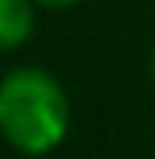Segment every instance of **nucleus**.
<instances>
[{
  "instance_id": "obj_3",
  "label": "nucleus",
  "mask_w": 155,
  "mask_h": 159,
  "mask_svg": "<svg viewBox=\"0 0 155 159\" xmlns=\"http://www.w3.org/2000/svg\"><path fill=\"white\" fill-rule=\"evenodd\" d=\"M81 0H35V7H74Z\"/></svg>"
},
{
  "instance_id": "obj_2",
  "label": "nucleus",
  "mask_w": 155,
  "mask_h": 159,
  "mask_svg": "<svg viewBox=\"0 0 155 159\" xmlns=\"http://www.w3.org/2000/svg\"><path fill=\"white\" fill-rule=\"evenodd\" d=\"M35 29V0H0V53L28 43Z\"/></svg>"
},
{
  "instance_id": "obj_4",
  "label": "nucleus",
  "mask_w": 155,
  "mask_h": 159,
  "mask_svg": "<svg viewBox=\"0 0 155 159\" xmlns=\"http://www.w3.org/2000/svg\"><path fill=\"white\" fill-rule=\"evenodd\" d=\"M148 71H152V81H155V57H152V64H148Z\"/></svg>"
},
{
  "instance_id": "obj_1",
  "label": "nucleus",
  "mask_w": 155,
  "mask_h": 159,
  "mask_svg": "<svg viewBox=\"0 0 155 159\" xmlns=\"http://www.w3.org/2000/svg\"><path fill=\"white\" fill-rule=\"evenodd\" d=\"M71 127L67 92L42 67H14L0 78V134L25 156L53 152Z\"/></svg>"
}]
</instances>
